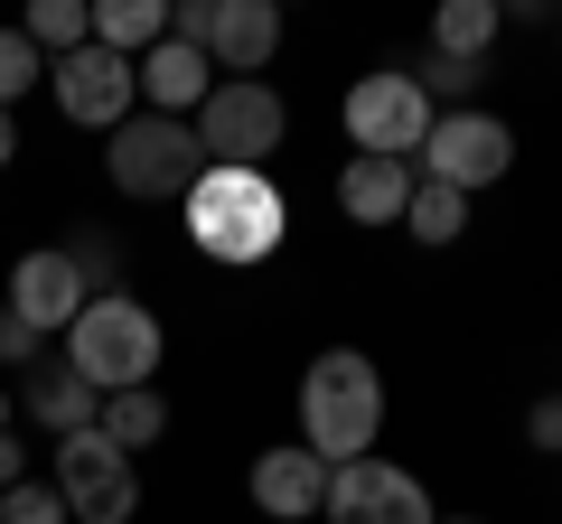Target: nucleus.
Here are the masks:
<instances>
[{"label":"nucleus","instance_id":"nucleus-20","mask_svg":"<svg viewBox=\"0 0 562 524\" xmlns=\"http://www.w3.org/2000/svg\"><path fill=\"white\" fill-rule=\"evenodd\" d=\"M20 38L38 47L47 66H57V57H76V47L94 38V10H85V0H29V20H20Z\"/></svg>","mask_w":562,"mask_h":524},{"label":"nucleus","instance_id":"nucleus-10","mask_svg":"<svg viewBox=\"0 0 562 524\" xmlns=\"http://www.w3.org/2000/svg\"><path fill=\"white\" fill-rule=\"evenodd\" d=\"M47 94H57V113L76 122V132H122V122L140 113V76H132V57H113V47H94V38H85L76 57L47 66Z\"/></svg>","mask_w":562,"mask_h":524},{"label":"nucleus","instance_id":"nucleus-2","mask_svg":"<svg viewBox=\"0 0 562 524\" xmlns=\"http://www.w3.org/2000/svg\"><path fill=\"white\" fill-rule=\"evenodd\" d=\"M384 431V375L366 346H319V356L301 365V449L328 468L366 459Z\"/></svg>","mask_w":562,"mask_h":524},{"label":"nucleus","instance_id":"nucleus-4","mask_svg":"<svg viewBox=\"0 0 562 524\" xmlns=\"http://www.w3.org/2000/svg\"><path fill=\"white\" fill-rule=\"evenodd\" d=\"M206 169L198 150V122H169V113H132L122 132H103V179L140 206H179L188 179Z\"/></svg>","mask_w":562,"mask_h":524},{"label":"nucleus","instance_id":"nucleus-27","mask_svg":"<svg viewBox=\"0 0 562 524\" xmlns=\"http://www.w3.org/2000/svg\"><path fill=\"white\" fill-rule=\"evenodd\" d=\"M29 478V449H20V431H0V487H20Z\"/></svg>","mask_w":562,"mask_h":524},{"label":"nucleus","instance_id":"nucleus-5","mask_svg":"<svg viewBox=\"0 0 562 524\" xmlns=\"http://www.w3.org/2000/svg\"><path fill=\"white\" fill-rule=\"evenodd\" d=\"M506 169H516V122L487 113V103H469V113H431V141L413 150V179L450 187V197H479V187H497Z\"/></svg>","mask_w":562,"mask_h":524},{"label":"nucleus","instance_id":"nucleus-7","mask_svg":"<svg viewBox=\"0 0 562 524\" xmlns=\"http://www.w3.org/2000/svg\"><path fill=\"white\" fill-rule=\"evenodd\" d=\"M47 487L66 497V524H132L140 515V468L122 459L103 431H66Z\"/></svg>","mask_w":562,"mask_h":524},{"label":"nucleus","instance_id":"nucleus-18","mask_svg":"<svg viewBox=\"0 0 562 524\" xmlns=\"http://www.w3.org/2000/svg\"><path fill=\"white\" fill-rule=\"evenodd\" d=\"M160 38H169V0H94V47L140 66Z\"/></svg>","mask_w":562,"mask_h":524},{"label":"nucleus","instance_id":"nucleus-24","mask_svg":"<svg viewBox=\"0 0 562 524\" xmlns=\"http://www.w3.org/2000/svg\"><path fill=\"white\" fill-rule=\"evenodd\" d=\"M0 524H66V497L47 478H20V487H0Z\"/></svg>","mask_w":562,"mask_h":524},{"label":"nucleus","instance_id":"nucleus-25","mask_svg":"<svg viewBox=\"0 0 562 524\" xmlns=\"http://www.w3.org/2000/svg\"><path fill=\"white\" fill-rule=\"evenodd\" d=\"M525 441H535L543 459H562V394H535V403H525Z\"/></svg>","mask_w":562,"mask_h":524},{"label":"nucleus","instance_id":"nucleus-21","mask_svg":"<svg viewBox=\"0 0 562 524\" xmlns=\"http://www.w3.org/2000/svg\"><path fill=\"white\" fill-rule=\"evenodd\" d=\"M403 235L431 243V253H441V243H460V235H469V197H450V187L422 179V187H413V206H403Z\"/></svg>","mask_w":562,"mask_h":524},{"label":"nucleus","instance_id":"nucleus-19","mask_svg":"<svg viewBox=\"0 0 562 524\" xmlns=\"http://www.w3.org/2000/svg\"><path fill=\"white\" fill-rule=\"evenodd\" d=\"M94 431H103V441L122 449V459H132V449L169 441V403L150 394V384H140V394H103V403H94Z\"/></svg>","mask_w":562,"mask_h":524},{"label":"nucleus","instance_id":"nucleus-31","mask_svg":"<svg viewBox=\"0 0 562 524\" xmlns=\"http://www.w3.org/2000/svg\"><path fill=\"white\" fill-rule=\"evenodd\" d=\"M553 47H562V20H553Z\"/></svg>","mask_w":562,"mask_h":524},{"label":"nucleus","instance_id":"nucleus-9","mask_svg":"<svg viewBox=\"0 0 562 524\" xmlns=\"http://www.w3.org/2000/svg\"><path fill=\"white\" fill-rule=\"evenodd\" d=\"M328 524H441V505H431V487L413 478V468H394V459H347V468H328V505H319Z\"/></svg>","mask_w":562,"mask_h":524},{"label":"nucleus","instance_id":"nucleus-26","mask_svg":"<svg viewBox=\"0 0 562 524\" xmlns=\"http://www.w3.org/2000/svg\"><path fill=\"white\" fill-rule=\"evenodd\" d=\"M38 346H47V338L20 319V309H0V365H20V375H29V365H38Z\"/></svg>","mask_w":562,"mask_h":524},{"label":"nucleus","instance_id":"nucleus-6","mask_svg":"<svg viewBox=\"0 0 562 524\" xmlns=\"http://www.w3.org/2000/svg\"><path fill=\"white\" fill-rule=\"evenodd\" d=\"M291 141V103L272 84H235L216 76V94L198 103V150L216 169H272V150Z\"/></svg>","mask_w":562,"mask_h":524},{"label":"nucleus","instance_id":"nucleus-30","mask_svg":"<svg viewBox=\"0 0 562 524\" xmlns=\"http://www.w3.org/2000/svg\"><path fill=\"white\" fill-rule=\"evenodd\" d=\"M441 524H487V515H441Z\"/></svg>","mask_w":562,"mask_h":524},{"label":"nucleus","instance_id":"nucleus-17","mask_svg":"<svg viewBox=\"0 0 562 524\" xmlns=\"http://www.w3.org/2000/svg\"><path fill=\"white\" fill-rule=\"evenodd\" d=\"M497 38H506L497 0H441V20H431V57H460V66H487Z\"/></svg>","mask_w":562,"mask_h":524},{"label":"nucleus","instance_id":"nucleus-23","mask_svg":"<svg viewBox=\"0 0 562 524\" xmlns=\"http://www.w3.org/2000/svg\"><path fill=\"white\" fill-rule=\"evenodd\" d=\"M66 262H76V282H85V291H122V282H113V272H122V243H113V235H94V225L66 243Z\"/></svg>","mask_w":562,"mask_h":524},{"label":"nucleus","instance_id":"nucleus-12","mask_svg":"<svg viewBox=\"0 0 562 524\" xmlns=\"http://www.w3.org/2000/svg\"><path fill=\"white\" fill-rule=\"evenodd\" d=\"M244 497H254L272 524H319V505H328V459H310L301 441L254 449V468H244Z\"/></svg>","mask_w":562,"mask_h":524},{"label":"nucleus","instance_id":"nucleus-22","mask_svg":"<svg viewBox=\"0 0 562 524\" xmlns=\"http://www.w3.org/2000/svg\"><path fill=\"white\" fill-rule=\"evenodd\" d=\"M29 84H47V57L20 38V29H0V113H20Z\"/></svg>","mask_w":562,"mask_h":524},{"label":"nucleus","instance_id":"nucleus-3","mask_svg":"<svg viewBox=\"0 0 562 524\" xmlns=\"http://www.w3.org/2000/svg\"><path fill=\"white\" fill-rule=\"evenodd\" d=\"M169 356V328L150 300H132V291H94V300L76 309V328H66V375H85L94 394H140V384L160 375Z\"/></svg>","mask_w":562,"mask_h":524},{"label":"nucleus","instance_id":"nucleus-16","mask_svg":"<svg viewBox=\"0 0 562 524\" xmlns=\"http://www.w3.org/2000/svg\"><path fill=\"white\" fill-rule=\"evenodd\" d=\"M94 403H103V394H94L85 375H66V365H29L20 412H29L38 431H57V441H66V431H94Z\"/></svg>","mask_w":562,"mask_h":524},{"label":"nucleus","instance_id":"nucleus-28","mask_svg":"<svg viewBox=\"0 0 562 524\" xmlns=\"http://www.w3.org/2000/svg\"><path fill=\"white\" fill-rule=\"evenodd\" d=\"M20 160V113H0V169Z\"/></svg>","mask_w":562,"mask_h":524},{"label":"nucleus","instance_id":"nucleus-11","mask_svg":"<svg viewBox=\"0 0 562 524\" xmlns=\"http://www.w3.org/2000/svg\"><path fill=\"white\" fill-rule=\"evenodd\" d=\"M85 300H94V291L76 282L66 243H38V253H20V262H10V300H0V309H20V319L38 328V338H66Z\"/></svg>","mask_w":562,"mask_h":524},{"label":"nucleus","instance_id":"nucleus-13","mask_svg":"<svg viewBox=\"0 0 562 524\" xmlns=\"http://www.w3.org/2000/svg\"><path fill=\"white\" fill-rule=\"evenodd\" d=\"M281 57V10L272 0H216V20H206V66L235 84H262V66Z\"/></svg>","mask_w":562,"mask_h":524},{"label":"nucleus","instance_id":"nucleus-8","mask_svg":"<svg viewBox=\"0 0 562 524\" xmlns=\"http://www.w3.org/2000/svg\"><path fill=\"white\" fill-rule=\"evenodd\" d=\"M347 141H357V160H413L422 141H431V103H422V84L403 76V66H375V76L347 84L338 103Z\"/></svg>","mask_w":562,"mask_h":524},{"label":"nucleus","instance_id":"nucleus-14","mask_svg":"<svg viewBox=\"0 0 562 524\" xmlns=\"http://www.w3.org/2000/svg\"><path fill=\"white\" fill-rule=\"evenodd\" d=\"M132 76H140V113H169V122H198V103L216 94V66H206V47H188V38H160Z\"/></svg>","mask_w":562,"mask_h":524},{"label":"nucleus","instance_id":"nucleus-15","mask_svg":"<svg viewBox=\"0 0 562 524\" xmlns=\"http://www.w3.org/2000/svg\"><path fill=\"white\" fill-rule=\"evenodd\" d=\"M413 160H357L347 150V169H338V206H347V225H403V206H413Z\"/></svg>","mask_w":562,"mask_h":524},{"label":"nucleus","instance_id":"nucleus-29","mask_svg":"<svg viewBox=\"0 0 562 524\" xmlns=\"http://www.w3.org/2000/svg\"><path fill=\"white\" fill-rule=\"evenodd\" d=\"M10 412H20V403H10V384H0V431H10Z\"/></svg>","mask_w":562,"mask_h":524},{"label":"nucleus","instance_id":"nucleus-1","mask_svg":"<svg viewBox=\"0 0 562 524\" xmlns=\"http://www.w3.org/2000/svg\"><path fill=\"white\" fill-rule=\"evenodd\" d=\"M179 225H188V243H198L206 262H272L281 253V235H291V206H281V187H272V169H216L206 160L198 179H188V197H179Z\"/></svg>","mask_w":562,"mask_h":524}]
</instances>
